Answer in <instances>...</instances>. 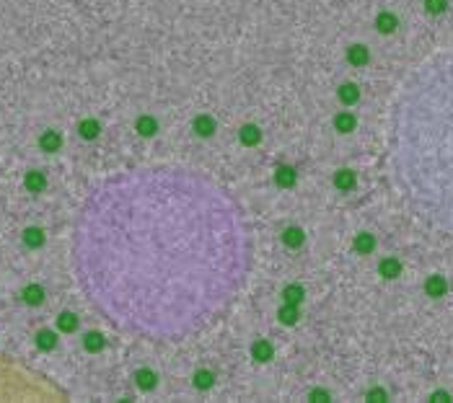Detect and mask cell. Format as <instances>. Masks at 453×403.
<instances>
[{
  "mask_svg": "<svg viewBox=\"0 0 453 403\" xmlns=\"http://www.w3.org/2000/svg\"><path fill=\"white\" fill-rule=\"evenodd\" d=\"M428 292H430V295H435V297L443 295V292H446V282H443L440 277H430L428 279Z\"/></svg>",
  "mask_w": 453,
  "mask_h": 403,
  "instance_id": "1",
  "label": "cell"
},
{
  "mask_svg": "<svg viewBox=\"0 0 453 403\" xmlns=\"http://www.w3.org/2000/svg\"><path fill=\"white\" fill-rule=\"evenodd\" d=\"M381 274H383V277H396V274H399V261L386 259L383 264H381Z\"/></svg>",
  "mask_w": 453,
  "mask_h": 403,
  "instance_id": "2",
  "label": "cell"
},
{
  "mask_svg": "<svg viewBox=\"0 0 453 403\" xmlns=\"http://www.w3.org/2000/svg\"><path fill=\"white\" fill-rule=\"evenodd\" d=\"M352 184H355V176H352L350 171H339L337 173V186L339 189H350Z\"/></svg>",
  "mask_w": 453,
  "mask_h": 403,
  "instance_id": "3",
  "label": "cell"
},
{
  "mask_svg": "<svg viewBox=\"0 0 453 403\" xmlns=\"http://www.w3.org/2000/svg\"><path fill=\"white\" fill-rule=\"evenodd\" d=\"M285 243H287V246H301V243H303V233L295 230V227H290V230L285 233Z\"/></svg>",
  "mask_w": 453,
  "mask_h": 403,
  "instance_id": "4",
  "label": "cell"
},
{
  "mask_svg": "<svg viewBox=\"0 0 453 403\" xmlns=\"http://www.w3.org/2000/svg\"><path fill=\"white\" fill-rule=\"evenodd\" d=\"M337 127L342 132H350L352 127H355V119H352L350 114H342V116H337Z\"/></svg>",
  "mask_w": 453,
  "mask_h": 403,
  "instance_id": "5",
  "label": "cell"
},
{
  "mask_svg": "<svg viewBox=\"0 0 453 403\" xmlns=\"http://www.w3.org/2000/svg\"><path fill=\"white\" fill-rule=\"evenodd\" d=\"M358 248L360 251H370V248H373V238H370V235H360L358 238Z\"/></svg>",
  "mask_w": 453,
  "mask_h": 403,
  "instance_id": "6",
  "label": "cell"
},
{
  "mask_svg": "<svg viewBox=\"0 0 453 403\" xmlns=\"http://www.w3.org/2000/svg\"><path fill=\"white\" fill-rule=\"evenodd\" d=\"M277 173H280V176H277L280 184H293V171H290V168H280Z\"/></svg>",
  "mask_w": 453,
  "mask_h": 403,
  "instance_id": "7",
  "label": "cell"
},
{
  "mask_svg": "<svg viewBox=\"0 0 453 403\" xmlns=\"http://www.w3.org/2000/svg\"><path fill=\"white\" fill-rule=\"evenodd\" d=\"M342 98H344V101H355V98H358L355 86H344V88H342Z\"/></svg>",
  "mask_w": 453,
  "mask_h": 403,
  "instance_id": "8",
  "label": "cell"
},
{
  "mask_svg": "<svg viewBox=\"0 0 453 403\" xmlns=\"http://www.w3.org/2000/svg\"><path fill=\"white\" fill-rule=\"evenodd\" d=\"M301 295H303V292L298 290V287H290V290L285 292V300H287V302H298V300H301Z\"/></svg>",
  "mask_w": 453,
  "mask_h": 403,
  "instance_id": "9",
  "label": "cell"
},
{
  "mask_svg": "<svg viewBox=\"0 0 453 403\" xmlns=\"http://www.w3.org/2000/svg\"><path fill=\"white\" fill-rule=\"evenodd\" d=\"M243 140H246L249 145H251V142H257V140H259V132L254 130V127H249V130H243Z\"/></svg>",
  "mask_w": 453,
  "mask_h": 403,
  "instance_id": "10",
  "label": "cell"
},
{
  "mask_svg": "<svg viewBox=\"0 0 453 403\" xmlns=\"http://www.w3.org/2000/svg\"><path fill=\"white\" fill-rule=\"evenodd\" d=\"M138 127L143 130V134H153V122H150V119H143Z\"/></svg>",
  "mask_w": 453,
  "mask_h": 403,
  "instance_id": "11",
  "label": "cell"
},
{
  "mask_svg": "<svg viewBox=\"0 0 453 403\" xmlns=\"http://www.w3.org/2000/svg\"><path fill=\"white\" fill-rule=\"evenodd\" d=\"M254 354H257V357H269V346L267 344H257V346H254Z\"/></svg>",
  "mask_w": 453,
  "mask_h": 403,
  "instance_id": "12",
  "label": "cell"
},
{
  "mask_svg": "<svg viewBox=\"0 0 453 403\" xmlns=\"http://www.w3.org/2000/svg\"><path fill=\"white\" fill-rule=\"evenodd\" d=\"M197 385H202V388H207V385H210V375H207V372H202V375H197Z\"/></svg>",
  "mask_w": 453,
  "mask_h": 403,
  "instance_id": "13",
  "label": "cell"
},
{
  "mask_svg": "<svg viewBox=\"0 0 453 403\" xmlns=\"http://www.w3.org/2000/svg\"><path fill=\"white\" fill-rule=\"evenodd\" d=\"M365 57H368V54L362 52V47H355V52H352V60H355V62H362Z\"/></svg>",
  "mask_w": 453,
  "mask_h": 403,
  "instance_id": "14",
  "label": "cell"
}]
</instances>
